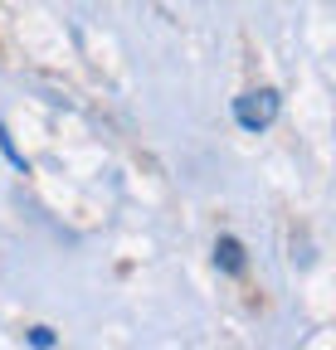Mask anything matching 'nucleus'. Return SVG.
<instances>
[{"instance_id":"nucleus-1","label":"nucleus","mask_w":336,"mask_h":350,"mask_svg":"<svg viewBox=\"0 0 336 350\" xmlns=\"http://www.w3.org/2000/svg\"><path fill=\"white\" fill-rule=\"evenodd\" d=\"M273 117H278V93H273V88H254V93L234 98V122L244 131H263Z\"/></svg>"},{"instance_id":"nucleus-2","label":"nucleus","mask_w":336,"mask_h":350,"mask_svg":"<svg viewBox=\"0 0 336 350\" xmlns=\"http://www.w3.org/2000/svg\"><path fill=\"white\" fill-rule=\"evenodd\" d=\"M215 258L224 262V268H229V273H239V243H234V239H224V243L215 248Z\"/></svg>"}]
</instances>
